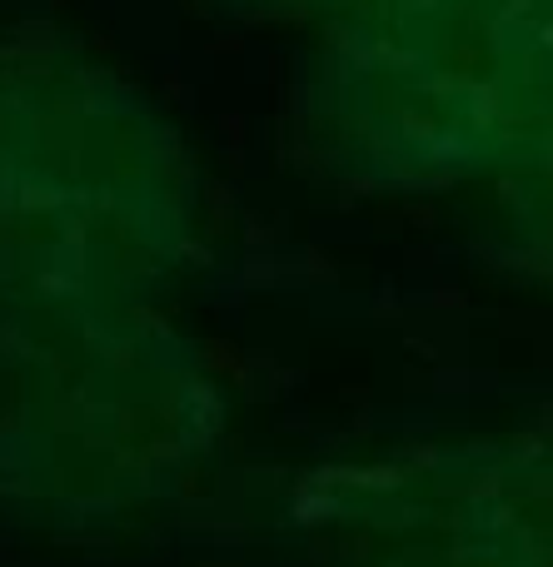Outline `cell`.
I'll return each mask as SVG.
<instances>
[{"label":"cell","instance_id":"1","mask_svg":"<svg viewBox=\"0 0 553 567\" xmlns=\"http://www.w3.org/2000/svg\"><path fill=\"white\" fill-rule=\"evenodd\" d=\"M219 429L205 353L150 299L0 303V523L125 533L195 488Z\"/></svg>","mask_w":553,"mask_h":567},{"label":"cell","instance_id":"2","mask_svg":"<svg viewBox=\"0 0 553 567\" xmlns=\"http://www.w3.org/2000/svg\"><path fill=\"white\" fill-rule=\"evenodd\" d=\"M199 249L180 130L95 60L0 50V303L155 299Z\"/></svg>","mask_w":553,"mask_h":567},{"label":"cell","instance_id":"3","mask_svg":"<svg viewBox=\"0 0 553 567\" xmlns=\"http://www.w3.org/2000/svg\"><path fill=\"white\" fill-rule=\"evenodd\" d=\"M305 135L369 189L504 175L553 135V0H349L309 60Z\"/></svg>","mask_w":553,"mask_h":567},{"label":"cell","instance_id":"4","mask_svg":"<svg viewBox=\"0 0 553 567\" xmlns=\"http://www.w3.org/2000/svg\"><path fill=\"white\" fill-rule=\"evenodd\" d=\"M309 498L424 567H553V433L409 449L325 473Z\"/></svg>","mask_w":553,"mask_h":567},{"label":"cell","instance_id":"5","mask_svg":"<svg viewBox=\"0 0 553 567\" xmlns=\"http://www.w3.org/2000/svg\"><path fill=\"white\" fill-rule=\"evenodd\" d=\"M484 245L514 275L553 293V135L504 175H494Z\"/></svg>","mask_w":553,"mask_h":567},{"label":"cell","instance_id":"6","mask_svg":"<svg viewBox=\"0 0 553 567\" xmlns=\"http://www.w3.org/2000/svg\"><path fill=\"white\" fill-rule=\"evenodd\" d=\"M355 567H424L419 558H409V553H389V548H375V558L355 563Z\"/></svg>","mask_w":553,"mask_h":567}]
</instances>
